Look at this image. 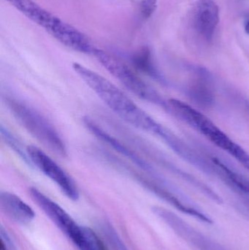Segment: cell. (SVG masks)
I'll return each mask as SVG.
<instances>
[{
    "mask_svg": "<svg viewBox=\"0 0 249 250\" xmlns=\"http://www.w3.org/2000/svg\"><path fill=\"white\" fill-rule=\"evenodd\" d=\"M76 74L121 120L134 127L155 135L161 124L134 104L124 92L102 75L77 62L73 63Z\"/></svg>",
    "mask_w": 249,
    "mask_h": 250,
    "instance_id": "1",
    "label": "cell"
},
{
    "mask_svg": "<svg viewBox=\"0 0 249 250\" xmlns=\"http://www.w3.org/2000/svg\"><path fill=\"white\" fill-rule=\"evenodd\" d=\"M168 102L174 116L184 120L192 127L204 135L212 144L228 152L249 170V153L241 146L234 142L209 117L179 100L171 99Z\"/></svg>",
    "mask_w": 249,
    "mask_h": 250,
    "instance_id": "2",
    "label": "cell"
},
{
    "mask_svg": "<svg viewBox=\"0 0 249 250\" xmlns=\"http://www.w3.org/2000/svg\"><path fill=\"white\" fill-rule=\"evenodd\" d=\"M4 104L12 115L32 136L61 157L67 155V147L57 129L41 113L17 98L6 95Z\"/></svg>",
    "mask_w": 249,
    "mask_h": 250,
    "instance_id": "3",
    "label": "cell"
},
{
    "mask_svg": "<svg viewBox=\"0 0 249 250\" xmlns=\"http://www.w3.org/2000/svg\"><path fill=\"white\" fill-rule=\"evenodd\" d=\"M94 55L103 66L104 68L132 93L146 102L162 107L168 112L171 113L169 102L165 101L158 91L143 80L127 64H124L114 56L98 48L95 50Z\"/></svg>",
    "mask_w": 249,
    "mask_h": 250,
    "instance_id": "4",
    "label": "cell"
},
{
    "mask_svg": "<svg viewBox=\"0 0 249 250\" xmlns=\"http://www.w3.org/2000/svg\"><path fill=\"white\" fill-rule=\"evenodd\" d=\"M26 148L32 167H36L49 178L69 199L77 201L79 191L77 185L62 167L38 147L30 145Z\"/></svg>",
    "mask_w": 249,
    "mask_h": 250,
    "instance_id": "5",
    "label": "cell"
},
{
    "mask_svg": "<svg viewBox=\"0 0 249 250\" xmlns=\"http://www.w3.org/2000/svg\"><path fill=\"white\" fill-rule=\"evenodd\" d=\"M152 211L177 235L198 250H230L190 226L176 214L163 207H153Z\"/></svg>",
    "mask_w": 249,
    "mask_h": 250,
    "instance_id": "6",
    "label": "cell"
},
{
    "mask_svg": "<svg viewBox=\"0 0 249 250\" xmlns=\"http://www.w3.org/2000/svg\"><path fill=\"white\" fill-rule=\"evenodd\" d=\"M121 171L124 172V173L133 177L134 180L137 181L138 183H140L142 186L144 187L148 190L150 191L151 192L154 194L155 195L159 197V198L163 200L165 202L171 204L172 207H173L174 208H176L181 212L188 214V215L197 219L203 223H207V224H212L213 223V220L209 216L206 215V214L201 212L194 207L186 205L176 195H174L168 188L162 185L159 182V181L150 179L146 175L137 171L135 168H133L132 166H129L126 163H123L122 166H121Z\"/></svg>",
    "mask_w": 249,
    "mask_h": 250,
    "instance_id": "7",
    "label": "cell"
},
{
    "mask_svg": "<svg viewBox=\"0 0 249 250\" xmlns=\"http://www.w3.org/2000/svg\"><path fill=\"white\" fill-rule=\"evenodd\" d=\"M83 124L86 129H89L91 133L93 134L98 139L102 142L105 143L110 147H112L114 151L121 154L123 157L131 161L133 164L135 165L139 168L142 169L145 172H147L148 174L153 176L156 180L162 181L159 177L153 166L145 160L140 154H137L133 148H130L128 146L121 142L118 138H115L109 132L105 131L102 126H99L95 120L90 117H86L83 120Z\"/></svg>",
    "mask_w": 249,
    "mask_h": 250,
    "instance_id": "8",
    "label": "cell"
},
{
    "mask_svg": "<svg viewBox=\"0 0 249 250\" xmlns=\"http://www.w3.org/2000/svg\"><path fill=\"white\" fill-rule=\"evenodd\" d=\"M29 194L37 205L69 238L77 230L78 225L76 224L70 214L58 204L37 188H31Z\"/></svg>",
    "mask_w": 249,
    "mask_h": 250,
    "instance_id": "9",
    "label": "cell"
},
{
    "mask_svg": "<svg viewBox=\"0 0 249 250\" xmlns=\"http://www.w3.org/2000/svg\"><path fill=\"white\" fill-rule=\"evenodd\" d=\"M187 95L190 101L203 108L212 106L215 100L214 90L209 72L203 67L193 69V76L187 86Z\"/></svg>",
    "mask_w": 249,
    "mask_h": 250,
    "instance_id": "10",
    "label": "cell"
},
{
    "mask_svg": "<svg viewBox=\"0 0 249 250\" xmlns=\"http://www.w3.org/2000/svg\"><path fill=\"white\" fill-rule=\"evenodd\" d=\"M48 32L58 42L74 51L94 54L96 49L86 35L59 19Z\"/></svg>",
    "mask_w": 249,
    "mask_h": 250,
    "instance_id": "11",
    "label": "cell"
},
{
    "mask_svg": "<svg viewBox=\"0 0 249 250\" xmlns=\"http://www.w3.org/2000/svg\"><path fill=\"white\" fill-rule=\"evenodd\" d=\"M219 19V7L213 0L197 1L194 10V26L206 41H211L213 38Z\"/></svg>",
    "mask_w": 249,
    "mask_h": 250,
    "instance_id": "12",
    "label": "cell"
},
{
    "mask_svg": "<svg viewBox=\"0 0 249 250\" xmlns=\"http://www.w3.org/2000/svg\"><path fill=\"white\" fill-rule=\"evenodd\" d=\"M0 206L8 217L21 224H27L35 217L34 210L13 192H0Z\"/></svg>",
    "mask_w": 249,
    "mask_h": 250,
    "instance_id": "13",
    "label": "cell"
},
{
    "mask_svg": "<svg viewBox=\"0 0 249 250\" xmlns=\"http://www.w3.org/2000/svg\"><path fill=\"white\" fill-rule=\"evenodd\" d=\"M35 23L49 32L58 18L53 16L32 0H6Z\"/></svg>",
    "mask_w": 249,
    "mask_h": 250,
    "instance_id": "14",
    "label": "cell"
},
{
    "mask_svg": "<svg viewBox=\"0 0 249 250\" xmlns=\"http://www.w3.org/2000/svg\"><path fill=\"white\" fill-rule=\"evenodd\" d=\"M131 62L134 68L140 73L162 84L166 85L168 83L166 79L155 64L152 53L147 47H144L133 54Z\"/></svg>",
    "mask_w": 249,
    "mask_h": 250,
    "instance_id": "15",
    "label": "cell"
},
{
    "mask_svg": "<svg viewBox=\"0 0 249 250\" xmlns=\"http://www.w3.org/2000/svg\"><path fill=\"white\" fill-rule=\"evenodd\" d=\"M0 134L6 145H7L10 149L13 150L26 164L29 166V167H32V163L28 156L27 150H26L27 148H24L21 141L17 138V136L2 125L0 126Z\"/></svg>",
    "mask_w": 249,
    "mask_h": 250,
    "instance_id": "16",
    "label": "cell"
},
{
    "mask_svg": "<svg viewBox=\"0 0 249 250\" xmlns=\"http://www.w3.org/2000/svg\"><path fill=\"white\" fill-rule=\"evenodd\" d=\"M103 229L104 234L106 236L108 239V242L112 245L113 248L115 250H129L127 249V246L121 240L120 236H118V233L115 231V229L112 227L110 224L104 225L102 226Z\"/></svg>",
    "mask_w": 249,
    "mask_h": 250,
    "instance_id": "17",
    "label": "cell"
},
{
    "mask_svg": "<svg viewBox=\"0 0 249 250\" xmlns=\"http://www.w3.org/2000/svg\"><path fill=\"white\" fill-rule=\"evenodd\" d=\"M85 233L87 238V250H108L99 236L90 228L84 227Z\"/></svg>",
    "mask_w": 249,
    "mask_h": 250,
    "instance_id": "18",
    "label": "cell"
},
{
    "mask_svg": "<svg viewBox=\"0 0 249 250\" xmlns=\"http://www.w3.org/2000/svg\"><path fill=\"white\" fill-rule=\"evenodd\" d=\"M157 6V0H142L140 4V13L144 19L152 16Z\"/></svg>",
    "mask_w": 249,
    "mask_h": 250,
    "instance_id": "19",
    "label": "cell"
},
{
    "mask_svg": "<svg viewBox=\"0 0 249 250\" xmlns=\"http://www.w3.org/2000/svg\"><path fill=\"white\" fill-rule=\"evenodd\" d=\"M0 250H7V247L4 245L3 239H1V244H0Z\"/></svg>",
    "mask_w": 249,
    "mask_h": 250,
    "instance_id": "20",
    "label": "cell"
},
{
    "mask_svg": "<svg viewBox=\"0 0 249 250\" xmlns=\"http://www.w3.org/2000/svg\"><path fill=\"white\" fill-rule=\"evenodd\" d=\"M245 30L246 32H247V33L249 35V18L248 20L247 21V22H246Z\"/></svg>",
    "mask_w": 249,
    "mask_h": 250,
    "instance_id": "21",
    "label": "cell"
}]
</instances>
